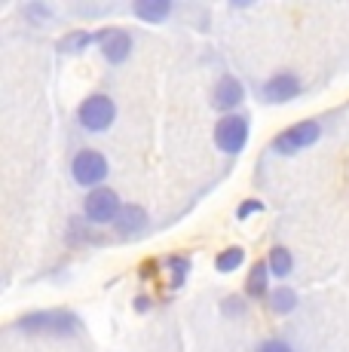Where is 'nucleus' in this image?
Wrapping results in <instances>:
<instances>
[{"instance_id":"5","label":"nucleus","mask_w":349,"mask_h":352,"mask_svg":"<svg viewBox=\"0 0 349 352\" xmlns=\"http://www.w3.org/2000/svg\"><path fill=\"white\" fill-rule=\"evenodd\" d=\"M120 196L111 190V187H95L83 202V212L92 224H107V221H117L120 214Z\"/></svg>"},{"instance_id":"18","label":"nucleus","mask_w":349,"mask_h":352,"mask_svg":"<svg viewBox=\"0 0 349 352\" xmlns=\"http://www.w3.org/2000/svg\"><path fill=\"white\" fill-rule=\"evenodd\" d=\"M25 16H28L31 22L43 25V22H49V19H52V10L46 3H28V6H25Z\"/></svg>"},{"instance_id":"9","label":"nucleus","mask_w":349,"mask_h":352,"mask_svg":"<svg viewBox=\"0 0 349 352\" xmlns=\"http://www.w3.org/2000/svg\"><path fill=\"white\" fill-rule=\"evenodd\" d=\"M113 227H117L120 236H135L147 227V212L141 206H123L117 221H113Z\"/></svg>"},{"instance_id":"17","label":"nucleus","mask_w":349,"mask_h":352,"mask_svg":"<svg viewBox=\"0 0 349 352\" xmlns=\"http://www.w3.org/2000/svg\"><path fill=\"white\" fill-rule=\"evenodd\" d=\"M169 273H172V288H181L187 279V273H190V261L181 254H172L169 257Z\"/></svg>"},{"instance_id":"8","label":"nucleus","mask_w":349,"mask_h":352,"mask_svg":"<svg viewBox=\"0 0 349 352\" xmlns=\"http://www.w3.org/2000/svg\"><path fill=\"white\" fill-rule=\"evenodd\" d=\"M260 92H264V98L273 101V104H285V101H291L300 92V80H297V74H291V71L273 74Z\"/></svg>"},{"instance_id":"20","label":"nucleus","mask_w":349,"mask_h":352,"mask_svg":"<svg viewBox=\"0 0 349 352\" xmlns=\"http://www.w3.org/2000/svg\"><path fill=\"white\" fill-rule=\"evenodd\" d=\"M258 352H294L291 346H288L285 340H264L258 346Z\"/></svg>"},{"instance_id":"1","label":"nucleus","mask_w":349,"mask_h":352,"mask_svg":"<svg viewBox=\"0 0 349 352\" xmlns=\"http://www.w3.org/2000/svg\"><path fill=\"white\" fill-rule=\"evenodd\" d=\"M19 331L25 334H56V337H71L80 331V319L65 309H43V313H28L19 319Z\"/></svg>"},{"instance_id":"12","label":"nucleus","mask_w":349,"mask_h":352,"mask_svg":"<svg viewBox=\"0 0 349 352\" xmlns=\"http://www.w3.org/2000/svg\"><path fill=\"white\" fill-rule=\"evenodd\" d=\"M267 279H270V263H254L251 273H248L245 291H248L251 297H264V294H270V291H267Z\"/></svg>"},{"instance_id":"4","label":"nucleus","mask_w":349,"mask_h":352,"mask_svg":"<svg viewBox=\"0 0 349 352\" xmlns=\"http://www.w3.org/2000/svg\"><path fill=\"white\" fill-rule=\"evenodd\" d=\"M77 117L83 123V129H89V132H104L113 123V117H117V107H113V101L107 96H89L80 104Z\"/></svg>"},{"instance_id":"13","label":"nucleus","mask_w":349,"mask_h":352,"mask_svg":"<svg viewBox=\"0 0 349 352\" xmlns=\"http://www.w3.org/2000/svg\"><path fill=\"white\" fill-rule=\"evenodd\" d=\"M270 273L273 276H288L294 270V257H291V252H288L285 245H276V248H270Z\"/></svg>"},{"instance_id":"16","label":"nucleus","mask_w":349,"mask_h":352,"mask_svg":"<svg viewBox=\"0 0 349 352\" xmlns=\"http://www.w3.org/2000/svg\"><path fill=\"white\" fill-rule=\"evenodd\" d=\"M297 307V294L291 288H276L270 291V309L273 313H291Z\"/></svg>"},{"instance_id":"23","label":"nucleus","mask_w":349,"mask_h":352,"mask_svg":"<svg viewBox=\"0 0 349 352\" xmlns=\"http://www.w3.org/2000/svg\"><path fill=\"white\" fill-rule=\"evenodd\" d=\"M135 309H138V313H147V309H150V297H138Z\"/></svg>"},{"instance_id":"11","label":"nucleus","mask_w":349,"mask_h":352,"mask_svg":"<svg viewBox=\"0 0 349 352\" xmlns=\"http://www.w3.org/2000/svg\"><path fill=\"white\" fill-rule=\"evenodd\" d=\"M132 10H135V16L144 19V22H163V19H169L172 3L169 0H138Z\"/></svg>"},{"instance_id":"14","label":"nucleus","mask_w":349,"mask_h":352,"mask_svg":"<svg viewBox=\"0 0 349 352\" xmlns=\"http://www.w3.org/2000/svg\"><path fill=\"white\" fill-rule=\"evenodd\" d=\"M245 261V252L239 245H230L224 248V252L218 254V261H214V267H218V273H233V270H239Z\"/></svg>"},{"instance_id":"15","label":"nucleus","mask_w":349,"mask_h":352,"mask_svg":"<svg viewBox=\"0 0 349 352\" xmlns=\"http://www.w3.org/2000/svg\"><path fill=\"white\" fill-rule=\"evenodd\" d=\"M95 40V34H86V31H71V34H65L62 40H58V50L62 52H83L86 46Z\"/></svg>"},{"instance_id":"6","label":"nucleus","mask_w":349,"mask_h":352,"mask_svg":"<svg viewBox=\"0 0 349 352\" xmlns=\"http://www.w3.org/2000/svg\"><path fill=\"white\" fill-rule=\"evenodd\" d=\"M248 141V120L245 117H221V123L214 126V144L224 153H239Z\"/></svg>"},{"instance_id":"19","label":"nucleus","mask_w":349,"mask_h":352,"mask_svg":"<svg viewBox=\"0 0 349 352\" xmlns=\"http://www.w3.org/2000/svg\"><path fill=\"white\" fill-rule=\"evenodd\" d=\"M258 212H264V202H258V199H245V202H239L236 218H239V221H245V218H251V214H258Z\"/></svg>"},{"instance_id":"22","label":"nucleus","mask_w":349,"mask_h":352,"mask_svg":"<svg viewBox=\"0 0 349 352\" xmlns=\"http://www.w3.org/2000/svg\"><path fill=\"white\" fill-rule=\"evenodd\" d=\"M141 276H144V279H153V276H157V261L141 263Z\"/></svg>"},{"instance_id":"2","label":"nucleus","mask_w":349,"mask_h":352,"mask_svg":"<svg viewBox=\"0 0 349 352\" xmlns=\"http://www.w3.org/2000/svg\"><path fill=\"white\" fill-rule=\"evenodd\" d=\"M71 175H74V181H77V184H83V187L102 184V181L107 178V160H104V153H98V151H80L77 157H74V162H71Z\"/></svg>"},{"instance_id":"3","label":"nucleus","mask_w":349,"mask_h":352,"mask_svg":"<svg viewBox=\"0 0 349 352\" xmlns=\"http://www.w3.org/2000/svg\"><path fill=\"white\" fill-rule=\"evenodd\" d=\"M319 141V123L315 120H304V123L285 129L282 135H276V141H273V151L282 153V157H288V153H297L304 151V147H310Z\"/></svg>"},{"instance_id":"7","label":"nucleus","mask_w":349,"mask_h":352,"mask_svg":"<svg viewBox=\"0 0 349 352\" xmlns=\"http://www.w3.org/2000/svg\"><path fill=\"white\" fill-rule=\"evenodd\" d=\"M95 43L102 46V56L107 58L111 65H120L129 58L132 52V37L126 31H117V28H104L95 34Z\"/></svg>"},{"instance_id":"10","label":"nucleus","mask_w":349,"mask_h":352,"mask_svg":"<svg viewBox=\"0 0 349 352\" xmlns=\"http://www.w3.org/2000/svg\"><path fill=\"white\" fill-rule=\"evenodd\" d=\"M243 101V86H239L236 77H221L218 86H214V107L221 111H233V107Z\"/></svg>"},{"instance_id":"21","label":"nucleus","mask_w":349,"mask_h":352,"mask_svg":"<svg viewBox=\"0 0 349 352\" xmlns=\"http://www.w3.org/2000/svg\"><path fill=\"white\" fill-rule=\"evenodd\" d=\"M221 309H224L227 316H239V313H243V309H245V303H239L236 297H230V300H224V303H221Z\"/></svg>"}]
</instances>
